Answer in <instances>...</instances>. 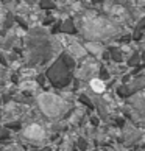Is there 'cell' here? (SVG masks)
<instances>
[{"label": "cell", "mask_w": 145, "mask_h": 151, "mask_svg": "<svg viewBox=\"0 0 145 151\" xmlns=\"http://www.w3.org/2000/svg\"><path fill=\"white\" fill-rule=\"evenodd\" d=\"M113 31H114V27L109 22L102 20V19H95L87 25V33L92 36H106Z\"/></svg>", "instance_id": "6da1fadb"}, {"label": "cell", "mask_w": 145, "mask_h": 151, "mask_svg": "<svg viewBox=\"0 0 145 151\" xmlns=\"http://www.w3.org/2000/svg\"><path fill=\"white\" fill-rule=\"evenodd\" d=\"M25 134H27L28 137H36V139H39V137L42 136V129H41L38 125H33V126H30L28 129H27Z\"/></svg>", "instance_id": "3957f363"}, {"label": "cell", "mask_w": 145, "mask_h": 151, "mask_svg": "<svg viewBox=\"0 0 145 151\" xmlns=\"http://www.w3.org/2000/svg\"><path fill=\"white\" fill-rule=\"evenodd\" d=\"M91 87H92L95 92H103V91H105V84H103L100 80H92V81H91Z\"/></svg>", "instance_id": "277c9868"}, {"label": "cell", "mask_w": 145, "mask_h": 151, "mask_svg": "<svg viewBox=\"0 0 145 151\" xmlns=\"http://www.w3.org/2000/svg\"><path fill=\"white\" fill-rule=\"evenodd\" d=\"M61 100L53 97V95H42L41 97V106L44 109V112H47L48 115H55L59 112L61 109Z\"/></svg>", "instance_id": "7a4b0ae2"}]
</instances>
